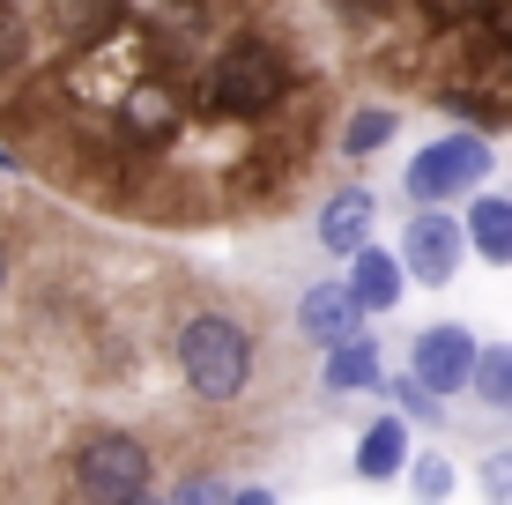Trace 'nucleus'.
Wrapping results in <instances>:
<instances>
[{
    "instance_id": "1",
    "label": "nucleus",
    "mask_w": 512,
    "mask_h": 505,
    "mask_svg": "<svg viewBox=\"0 0 512 505\" xmlns=\"http://www.w3.org/2000/svg\"><path fill=\"white\" fill-rule=\"evenodd\" d=\"M179 372L208 409L238 402V394L253 387V335H245L231 312H193L179 327Z\"/></svg>"
},
{
    "instance_id": "2",
    "label": "nucleus",
    "mask_w": 512,
    "mask_h": 505,
    "mask_svg": "<svg viewBox=\"0 0 512 505\" xmlns=\"http://www.w3.org/2000/svg\"><path fill=\"white\" fill-rule=\"evenodd\" d=\"M282 82H290V67L268 38H231L208 67V104L223 119H268L282 104Z\"/></svg>"
},
{
    "instance_id": "3",
    "label": "nucleus",
    "mask_w": 512,
    "mask_h": 505,
    "mask_svg": "<svg viewBox=\"0 0 512 505\" xmlns=\"http://www.w3.org/2000/svg\"><path fill=\"white\" fill-rule=\"evenodd\" d=\"M483 179H490V142L483 134H438V142H423L409 156V171H401V186H409L416 208H446L461 194L483 201Z\"/></svg>"
},
{
    "instance_id": "4",
    "label": "nucleus",
    "mask_w": 512,
    "mask_h": 505,
    "mask_svg": "<svg viewBox=\"0 0 512 505\" xmlns=\"http://www.w3.org/2000/svg\"><path fill=\"white\" fill-rule=\"evenodd\" d=\"M149 476H156V461L134 431H90V446L75 454V491L90 505H141Z\"/></svg>"
},
{
    "instance_id": "5",
    "label": "nucleus",
    "mask_w": 512,
    "mask_h": 505,
    "mask_svg": "<svg viewBox=\"0 0 512 505\" xmlns=\"http://www.w3.org/2000/svg\"><path fill=\"white\" fill-rule=\"evenodd\" d=\"M468 253H475L468 216H453V208H416V216L401 223V268H409L416 283H431V290H446Z\"/></svg>"
},
{
    "instance_id": "6",
    "label": "nucleus",
    "mask_w": 512,
    "mask_h": 505,
    "mask_svg": "<svg viewBox=\"0 0 512 505\" xmlns=\"http://www.w3.org/2000/svg\"><path fill=\"white\" fill-rule=\"evenodd\" d=\"M475 364H483V342H475V327H461V320H431L409 342V379L423 394H438V402L475 387Z\"/></svg>"
},
{
    "instance_id": "7",
    "label": "nucleus",
    "mask_w": 512,
    "mask_h": 505,
    "mask_svg": "<svg viewBox=\"0 0 512 505\" xmlns=\"http://www.w3.org/2000/svg\"><path fill=\"white\" fill-rule=\"evenodd\" d=\"M297 335L305 342H320V350L334 357V350H349V342L364 335V305H357V290H349V275L342 283H312L305 298H297Z\"/></svg>"
},
{
    "instance_id": "8",
    "label": "nucleus",
    "mask_w": 512,
    "mask_h": 505,
    "mask_svg": "<svg viewBox=\"0 0 512 505\" xmlns=\"http://www.w3.org/2000/svg\"><path fill=\"white\" fill-rule=\"evenodd\" d=\"M372 223H379L372 194H364V186H342V194H327V208H320V246L334 260H364L372 253Z\"/></svg>"
},
{
    "instance_id": "9",
    "label": "nucleus",
    "mask_w": 512,
    "mask_h": 505,
    "mask_svg": "<svg viewBox=\"0 0 512 505\" xmlns=\"http://www.w3.org/2000/svg\"><path fill=\"white\" fill-rule=\"evenodd\" d=\"M416 454H409V424L401 416H372L364 424V439H357V476L364 483H394V476H409Z\"/></svg>"
},
{
    "instance_id": "10",
    "label": "nucleus",
    "mask_w": 512,
    "mask_h": 505,
    "mask_svg": "<svg viewBox=\"0 0 512 505\" xmlns=\"http://www.w3.org/2000/svg\"><path fill=\"white\" fill-rule=\"evenodd\" d=\"M409 268H401V253H386V246H372L364 260H349V290H357V305L364 312H394L401 298H409Z\"/></svg>"
},
{
    "instance_id": "11",
    "label": "nucleus",
    "mask_w": 512,
    "mask_h": 505,
    "mask_svg": "<svg viewBox=\"0 0 512 505\" xmlns=\"http://www.w3.org/2000/svg\"><path fill=\"white\" fill-rule=\"evenodd\" d=\"M468 246L490 268H512V194H483L468 201Z\"/></svg>"
},
{
    "instance_id": "12",
    "label": "nucleus",
    "mask_w": 512,
    "mask_h": 505,
    "mask_svg": "<svg viewBox=\"0 0 512 505\" xmlns=\"http://www.w3.org/2000/svg\"><path fill=\"white\" fill-rule=\"evenodd\" d=\"M119 112H127V134H149V142H164V134L179 127V97H171V82H134Z\"/></svg>"
},
{
    "instance_id": "13",
    "label": "nucleus",
    "mask_w": 512,
    "mask_h": 505,
    "mask_svg": "<svg viewBox=\"0 0 512 505\" xmlns=\"http://www.w3.org/2000/svg\"><path fill=\"white\" fill-rule=\"evenodd\" d=\"M364 387H386V372H379V342H372V335H357L349 350H334V357H327V394H364Z\"/></svg>"
},
{
    "instance_id": "14",
    "label": "nucleus",
    "mask_w": 512,
    "mask_h": 505,
    "mask_svg": "<svg viewBox=\"0 0 512 505\" xmlns=\"http://www.w3.org/2000/svg\"><path fill=\"white\" fill-rule=\"evenodd\" d=\"M394 127H401V112H386V104H357L349 112V127H342V156H372L394 142Z\"/></svg>"
},
{
    "instance_id": "15",
    "label": "nucleus",
    "mask_w": 512,
    "mask_h": 505,
    "mask_svg": "<svg viewBox=\"0 0 512 505\" xmlns=\"http://www.w3.org/2000/svg\"><path fill=\"white\" fill-rule=\"evenodd\" d=\"M475 402L483 409H512V342H498V350H483V364H475Z\"/></svg>"
},
{
    "instance_id": "16",
    "label": "nucleus",
    "mask_w": 512,
    "mask_h": 505,
    "mask_svg": "<svg viewBox=\"0 0 512 505\" xmlns=\"http://www.w3.org/2000/svg\"><path fill=\"white\" fill-rule=\"evenodd\" d=\"M409 498H416V505H446V498H453V461H446V454H416Z\"/></svg>"
},
{
    "instance_id": "17",
    "label": "nucleus",
    "mask_w": 512,
    "mask_h": 505,
    "mask_svg": "<svg viewBox=\"0 0 512 505\" xmlns=\"http://www.w3.org/2000/svg\"><path fill=\"white\" fill-rule=\"evenodd\" d=\"M30 60V8H0V82Z\"/></svg>"
},
{
    "instance_id": "18",
    "label": "nucleus",
    "mask_w": 512,
    "mask_h": 505,
    "mask_svg": "<svg viewBox=\"0 0 512 505\" xmlns=\"http://www.w3.org/2000/svg\"><path fill=\"white\" fill-rule=\"evenodd\" d=\"M171 505H238V491L216 483V476H186L179 491H171Z\"/></svg>"
},
{
    "instance_id": "19",
    "label": "nucleus",
    "mask_w": 512,
    "mask_h": 505,
    "mask_svg": "<svg viewBox=\"0 0 512 505\" xmlns=\"http://www.w3.org/2000/svg\"><path fill=\"white\" fill-rule=\"evenodd\" d=\"M386 402H394L401 416H438V394H423L416 379H386Z\"/></svg>"
},
{
    "instance_id": "20",
    "label": "nucleus",
    "mask_w": 512,
    "mask_h": 505,
    "mask_svg": "<svg viewBox=\"0 0 512 505\" xmlns=\"http://www.w3.org/2000/svg\"><path fill=\"white\" fill-rule=\"evenodd\" d=\"M475 483H483V498H490V505H512V454H490Z\"/></svg>"
},
{
    "instance_id": "21",
    "label": "nucleus",
    "mask_w": 512,
    "mask_h": 505,
    "mask_svg": "<svg viewBox=\"0 0 512 505\" xmlns=\"http://www.w3.org/2000/svg\"><path fill=\"white\" fill-rule=\"evenodd\" d=\"M238 505H275V491H260V483H253V491H238Z\"/></svg>"
},
{
    "instance_id": "22",
    "label": "nucleus",
    "mask_w": 512,
    "mask_h": 505,
    "mask_svg": "<svg viewBox=\"0 0 512 505\" xmlns=\"http://www.w3.org/2000/svg\"><path fill=\"white\" fill-rule=\"evenodd\" d=\"M0 290H8V246H0Z\"/></svg>"
},
{
    "instance_id": "23",
    "label": "nucleus",
    "mask_w": 512,
    "mask_h": 505,
    "mask_svg": "<svg viewBox=\"0 0 512 505\" xmlns=\"http://www.w3.org/2000/svg\"><path fill=\"white\" fill-rule=\"evenodd\" d=\"M141 505H171V498H141Z\"/></svg>"
},
{
    "instance_id": "24",
    "label": "nucleus",
    "mask_w": 512,
    "mask_h": 505,
    "mask_svg": "<svg viewBox=\"0 0 512 505\" xmlns=\"http://www.w3.org/2000/svg\"><path fill=\"white\" fill-rule=\"evenodd\" d=\"M0 164H8V149H0Z\"/></svg>"
},
{
    "instance_id": "25",
    "label": "nucleus",
    "mask_w": 512,
    "mask_h": 505,
    "mask_svg": "<svg viewBox=\"0 0 512 505\" xmlns=\"http://www.w3.org/2000/svg\"><path fill=\"white\" fill-rule=\"evenodd\" d=\"M505 60H512V45H505Z\"/></svg>"
}]
</instances>
